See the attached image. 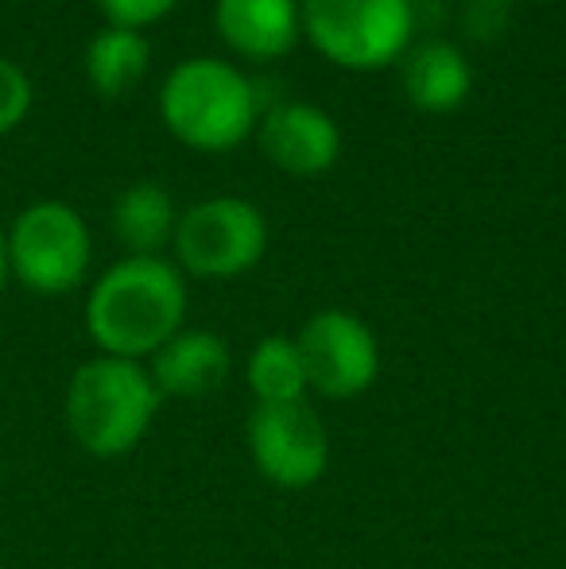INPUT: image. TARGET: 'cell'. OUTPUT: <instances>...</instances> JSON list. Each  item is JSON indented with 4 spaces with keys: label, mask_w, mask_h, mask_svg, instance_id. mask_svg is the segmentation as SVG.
I'll return each instance as SVG.
<instances>
[{
    "label": "cell",
    "mask_w": 566,
    "mask_h": 569,
    "mask_svg": "<svg viewBox=\"0 0 566 569\" xmlns=\"http://www.w3.org/2000/svg\"><path fill=\"white\" fill-rule=\"evenodd\" d=\"M187 276L167 256H125L86 299V333L106 357L148 365L187 326Z\"/></svg>",
    "instance_id": "obj_1"
},
{
    "label": "cell",
    "mask_w": 566,
    "mask_h": 569,
    "mask_svg": "<svg viewBox=\"0 0 566 569\" xmlns=\"http://www.w3.org/2000/svg\"><path fill=\"white\" fill-rule=\"evenodd\" d=\"M159 403L163 396L148 365L98 352L75 368L62 411H67V430L78 450L113 461V457L132 453L148 438Z\"/></svg>",
    "instance_id": "obj_2"
},
{
    "label": "cell",
    "mask_w": 566,
    "mask_h": 569,
    "mask_svg": "<svg viewBox=\"0 0 566 569\" xmlns=\"http://www.w3.org/2000/svg\"><path fill=\"white\" fill-rule=\"evenodd\" d=\"M260 90L226 59H182L159 90V117L179 143L206 156L234 151L257 132Z\"/></svg>",
    "instance_id": "obj_3"
},
{
    "label": "cell",
    "mask_w": 566,
    "mask_h": 569,
    "mask_svg": "<svg viewBox=\"0 0 566 569\" xmlns=\"http://www.w3.org/2000/svg\"><path fill=\"white\" fill-rule=\"evenodd\" d=\"M302 36L341 70H385L411 51V0H299Z\"/></svg>",
    "instance_id": "obj_4"
},
{
    "label": "cell",
    "mask_w": 566,
    "mask_h": 569,
    "mask_svg": "<svg viewBox=\"0 0 566 569\" xmlns=\"http://www.w3.org/2000/svg\"><path fill=\"white\" fill-rule=\"evenodd\" d=\"M90 260V226L59 198L31 202L8 226V271L36 295H70L86 283Z\"/></svg>",
    "instance_id": "obj_5"
},
{
    "label": "cell",
    "mask_w": 566,
    "mask_h": 569,
    "mask_svg": "<svg viewBox=\"0 0 566 569\" xmlns=\"http://www.w3.org/2000/svg\"><path fill=\"white\" fill-rule=\"evenodd\" d=\"M175 268L195 279H237L268 252V218L260 206L237 194H218L179 213L175 226Z\"/></svg>",
    "instance_id": "obj_6"
},
{
    "label": "cell",
    "mask_w": 566,
    "mask_h": 569,
    "mask_svg": "<svg viewBox=\"0 0 566 569\" xmlns=\"http://www.w3.org/2000/svg\"><path fill=\"white\" fill-rule=\"evenodd\" d=\"M245 446L260 480L284 492L315 488L330 469V430L310 399L272 407L252 403V415L245 422Z\"/></svg>",
    "instance_id": "obj_7"
},
{
    "label": "cell",
    "mask_w": 566,
    "mask_h": 569,
    "mask_svg": "<svg viewBox=\"0 0 566 569\" xmlns=\"http://www.w3.org/2000/svg\"><path fill=\"white\" fill-rule=\"evenodd\" d=\"M310 396L357 399L380 380V341L354 310H318L295 333Z\"/></svg>",
    "instance_id": "obj_8"
},
{
    "label": "cell",
    "mask_w": 566,
    "mask_h": 569,
    "mask_svg": "<svg viewBox=\"0 0 566 569\" xmlns=\"http://www.w3.org/2000/svg\"><path fill=\"white\" fill-rule=\"evenodd\" d=\"M257 140L268 163L280 167L291 179L326 174L341 156V128L326 109L310 106V101H280V106L265 109Z\"/></svg>",
    "instance_id": "obj_9"
},
{
    "label": "cell",
    "mask_w": 566,
    "mask_h": 569,
    "mask_svg": "<svg viewBox=\"0 0 566 569\" xmlns=\"http://www.w3.org/2000/svg\"><path fill=\"white\" fill-rule=\"evenodd\" d=\"M214 28L241 59L276 62L302 36L299 0H214Z\"/></svg>",
    "instance_id": "obj_10"
},
{
    "label": "cell",
    "mask_w": 566,
    "mask_h": 569,
    "mask_svg": "<svg viewBox=\"0 0 566 569\" xmlns=\"http://www.w3.org/2000/svg\"><path fill=\"white\" fill-rule=\"evenodd\" d=\"M229 368H234V352H229L226 338L214 330H195V326H182L148 360V372L163 399L214 396L229 380Z\"/></svg>",
    "instance_id": "obj_11"
},
{
    "label": "cell",
    "mask_w": 566,
    "mask_h": 569,
    "mask_svg": "<svg viewBox=\"0 0 566 569\" xmlns=\"http://www.w3.org/2000/svg\"><path fill=\"white\" fill-rule=\"evenodd\" d=\"M404 98L419 109V113H454L466 106L469 90H474V67H469L466 51L443 39L419 43L404 54Z\"/></svg>",
    "instance_id": "obj_12"
},
{
    "label": "cell",
    "mask_w": 566,
    "mask_h": 569,
    "mask_svg": "<svg viewBox=\"0 0 566 569\" xmlns=\"http://www.w3.org/2000/svg\"><path fill=\"white\" fill-rule=\"evenodd\" d=\"M109 226L129 256H163V248H171L175 240L179 210L159 182H132L117 194Z\"/></svg>",
    "instance_id": "obj_13"
},
{
    "label": "cell",
    "mask_w": 566,
    "mask_h": 569,
    "mask_svg": "<svg viewBox=\"0 0 566 569\" xmlns=\"http://www.w3.org/2000/svg\"><path fill=\"white\" fill-rule=\"evenodd\" d=\"M151 67V47L143 39V31L132 28H106L90 39L86 47V78L101 98H125L132 86L143 82Z\"/></svg>",
    "instance_id": "obj_14"
},
{
    "label": "cell",
    "mask_w": 566,
    "mask_h": 569,
    "mask_svg": "<svg viewBox=\"0 0 566 569\" xmlns=\"http://www.w3.org/2000/svg\"><path fill=\"white\" fill-rule=\"evenodd\" d=\"M245 388H249L252 403H260V407L310 399L307 368H302L295 338L272 333V338H260L252 345L249 360H245Z\"/></svg>",
    "instance_id": "obj_15"
},
{
    "label": "cell",
    "mask_w": 566,
    "mask_h": 569,
    "mask_svg": "<svg viewBox=\"0 0 566 569\" xmlns=\"http://www.w3.org/2000/svg\"><path fill=\"white\" fill-rule=\"evenodd\" d=\"M31 78L23 74V67H16L12 59L0 54V136H8L12 128H20L31 113Z\"/></svg>",
    "instance_id": "obj_16"
},
{
    "label": "cell",
    "mask_w": 566,
    "mask_h": 569,
    "mask_svg": "<svg viewBox=\"0 0 566 569\" xmlns=\"http://www.w3.org/2000/svg\"><path fill=\"white\" fill-rule=\"evenodd\" d=\"M101 8L113 28H132V31H143L151 23H159L167 12H171L179 0H93Z\"/></svg>",
    "instance_id": "obj_17"
},
{
    "label": "cell",
    "mask_w": 566,
    "mask_h": 569,
    "mask_svg": "<svg viewBox=\"0 0 566 569\" xmlns=\"http://www.w3.org/2000/svg\"><path fill=\"white\" fill-rule=\"evenodd\" d=\"M8 279H12V271H8V229L0 226V291H4Z\"/></svg>",
    "instance_id": "obj_18"
},
{
    "label": "cell",
    "mask_w": 566,
    "mask_h": 569,
    "mask_svg": "<svg viewBox=\"0 0 566 569\" xmlns=\"http://www.w3.org/2000/svg\"><path fill=\"white\" fill-rule=\"evenodd\" d=\"M500 4H513V0H500Z\"/></svg>",
    "instance_id": "obj_19"
},
{
    "label": "cell",
    "mask_w": 566,
    "mask_h": 569,
    "mask_svg": "<svg viewBox=\"0 0 566 569\" xmlns=\"http://www.w3.org/2000/svg\"><path fill=\"white\" fill-rule=\"evenodd\" d=\"M0 569H4V566H0Z\"/></svg>",
    "instance_id": "obj_20"
}]
</instances>
